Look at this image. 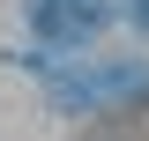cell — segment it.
Listing matches in <instances>:
<instances>
[{"mask_svg": "<svg viewBox=\"0 0 149 141\" xmlns=\"http://www.w3.org/2000/svg\"><path fill=\"white\" fill-rule=\"evenodd\" d=\"M127 15H134V22H142V30H149V0H127Z\"/></svg>", "mask_w": 149, "mask_h": 141, "instance_id": "7a4b0ae2", "label": "cell"}, {"mask_svg": "<svg viewBox=\"0 0 149 141\" xmlns=\"http://www.w3.org/2000/svg\"><path fill=\"white\" fill-rule=\"evenodd\" d=\"M104 0H30V30L45 37V45H90L97 30H104Z\"/></svg>", "mask_w": 149, "mask_h": 141, "instance_id": "6da1fadb", "label": "cell"}]
</instances>
